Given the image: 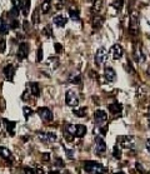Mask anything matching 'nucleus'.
I'll return each mask as SVG.
<instances>
[{
	"label": "nucleus",
	"instance_id": "24",
	"mask_svg": "<svg viewBox=\"0 0 150 174\" xmlns=\"http://www.w3.org/2000/svg\"><path fill=\"white\" fill-rule=\"evenodd\" d=\"M0 157H3L4 159H10L11 158V153L10 150L4 148V147H0Z\"/></svg>",
	"mask_w": 150,
	"mask_h": 174
},
{
	"label": "nucleus",
	"instance_id": "23",
	"mask_svg": "<svg viewBox=\"0 0 150 174\" xmlns=\"http://www.w3.org/2000/svg\"><path fill=\"white\" fill-rule=\"evenodd\" d=\"M30 92L34 97H39L40 95V88L36 83H30Z\"/></svg>",
	"mask_w": 150,
	"mask_h": 174
},
{
	"label": "nucleus",
	"instance_id": "9",
	"mask_svg": "<svg viewBox=\"0 0 150 174\" xmlns=\"http://www.w3.org/2000/svg\"><path fill=\"white\" fill-rule=\"evenodd\" d=\"M28 53H29V44L28 43H20L19 44V48H18V59L19 60H24Z\"/></svg>",
	"mask_w": 150,
	"mask_h": 174
},
{
	"label": "nucleus",
	"instance_id": "34",
	"mask_svg": "<svg viewBox=\"0 0 150 174\" xmlns=\"http://www.w3.org/2000/svg\"><path fill=\"white\" fill-rule=\"evenodd\" d=\"M69 14H70V18L73 19V20H79L80 19V16H79V13H78V10H70L69 11Z\"/></svg>",
	"mask_w": 150,
	"mask_h": 174
},
{
	"label": "nucleus",
	"instance_id": "36",
	"mask_svg": "<svg viewBox=\"0 0 150 174\" xmlns=\"http://www.w3.org/2000/svg\"><path fill=\"white\" fill-rule=\"evenodd\" d=\"M18 15H19V9H18V8H13L11 10H10V16H11L13 19H16Z\"/></svg>",
	"mask_w": 150,
	"mask_h": 174
},
{
	"label": "nucleus",
	"instance_id": "31",
	"mask_svg": "<svg viewBox=\"0 0 150 174\" xmlns=\"http://www.w3.org/2000/svg\"><path fill=\"white\" fill-rule=\"evenodd\" d=\"M43 34H44L46 38H51V36H53V29H51L50 25H46V26L44 28Z\"/></svg>",
	"mask_w": 150,
	"mask_h": 174
},
{
	"label": "nucleus",
	"instance_id": "13",
	"mask_svg": "<svg viewBox=\"0 0 150 174\" xmlns=\"http://www.w3.org/2000/svg\"><path fill=\"white\" fill-rule=\"evenodd\" d=\"M145 59H146V56H145L142 46H140V45L135 46V60H137L138 63H144Z\"/></svg>",
	"mask_w": 150,
	"mask_h": 174
},
{
	"label": "nucleus",
	"instance_id": "18",
	"mask_svg": "<svg viewBox=\"0 0 150 174\" xmlns=\"http://www.w3.org/2000/svg\"><path fill=\"white\" fill-rule=\"evenodd\" d=\"M104 24V19H103L100 15H95L93 18V28L94 29H99V28L103 26Z\"/></svg>",
	"mask_w": 150,
	"mask_h": 174
},
{
	"label": "nucleus",
	"instance_id": "17",
	"mask_svg": "<svg viewBox=\"0 0 150 174\" xmlns=\"http://www.w3.org/2000/svg\"><path fill=\"white\" fill-rule=\"evenodd\" d=\"M53 21H54V24L56 25V26H59V28H63L65 24H67V18H65L64 15H56V16H54V19H53Z\"/></svg>",
	"mask_w": 150,
	"mask_h": 174
},
{
	"label": "nucleus",
	"instance_id": "7",
	"mask_svg": "<svg viewBox=\"0 0 150 174\" xmlns=\"http://www.w3.org/2000/svg\"><path fill=\"white\" fill-rule=\"evenodd\" d=\"M106 59H108V51H106V49H104V48L98 49L96 54H95V64L96 65L104 64L106 62Z\"/></svg>",
	"mask_w": 150,
	"mask_h": 174
},
{
	"label": "nucleus",
	"instance_id": "19",
	"mask_svg": "<svg viewBox=\"0 0 150 174\" xmlns=\"http://www.w3.org/2000/svg\"><path fill=\"white\" fill-rule=\"evenodd\" d=\"M73 113L78 118H84V116L86 115V108L85 107H76V108H74Z\"/></svg>",
	"mask_w": 150,
	"mask_h": 174
},
{
	"label": "nucleus",
	"instance_id": "27",
	"mask_svg": "<svg viewBox=\"0 0 150 174\" xmlns=\"http://www.w3.org/2000/svg\"><path fill=\"white\" fill-rule=\"evenodd\" d=\"M48 62L50 63L51 69H56V68L59 67V64H60V62H59V59H58V58H49V59H48Z\"/></svg>",
	"mask_w": 150,
	"mask_h": 174
},
{
	"label": "nucleus",
	"instance_id": "20",
	"mask_svg": "<svg viewBox=\"0 0 150 174\" xmlns=\"http://www.w3.org/2000/svg\"><path fill=\"white\" fill-rule=\"evenodd\" d=\"M109 110L112 114H119V113H121V110H123V107H121V104H119V103H112V104L109 105Z\"/></svg>",
	"mask_w": 150,
	"mask_h": 174
},
{
	"label": "nucleus",
	"instance_id": "30",
	"mask_svg": "<svg viewBox=\"0 0 150 174\" xmlns=\"http://www.w3.org/2000/svg\"><path fill=\"white\" fill-rule=\"evenodd\" d=\"M49 10H50V0H45V1L41 4V11L46 14Z\"/></svg>",
	"mask_w": 150,
	"mask_h": 174
},
{
	"label": "nucleus",
	"instance_id": "12",
	"mask_svg": "<svg viewBox=\"0 0 150 174\" xmlns=\"http://www.w3.org/2000/svg\"><path fill=\"white\" fill-rule=\"evenodd\" d=\"M75 134H76V124H68L65 128V138L71 140L73 137H75Z\"/></svg>",
	"mask_w": 150,
	"mask_h": 174
},
{
	"label": "nucleus",
	"instance_id": "41",
	"mask_svg": "<svg viewBox=\"0 0 150 174\" xmlns=\"http://www.w3.org/2000/svg\"><path fill=\"white\" fill-rule=\"evenodd\" d=\"M56 165H58L59 168H63V167H64V162H63L60 158H56V159H55V167H56Z\"/></svg>",
	"mask_w": 150,
	"mask_h": 174
},
{
	"label": "nucleus",
	"instance_id": "14",
	"mask_svg": "<svg viewBox=\"0 0 150 174\" xmlns=\"http://www.w3.org/2000/svg\"><path fill=\"white\" fill-rule=\"evenodd\" d=\"M104 77L108 82H115L116 79V73L112 68H105L104 70Z\"/></svg>",
	"mask_w": 150,
	"mask_h": 174
},
{
	"label": "nucleus",
	"instance_id": "46",
	"mask_svg": "<svg viewBox=\"0 0 150 174\" xmlns=\"http://www.w3.org/2000/svg\"><path fill=\"white\" fill-rule=\"evenodd\" d=\"M67 150V153H68V157L70 158V159H73L74 158V156H73V150H69V149H65Z\"/></svg>",
	"mask_w": 150,
	"mask_h": 174
},
{
	"label": "nucleus",
	"instance_id": "26",
	"mask_svg": "<svg viewBox=\"0 0 150 174\" xmlns=\"http://www.w3.org/2000/svg\"><path fill=\"white\" fill-rule=\"evenodd\" d=\"M101 8H103V0H95V3L93 5V13H99Z\"/></svg>",
	"mask_w": 150,
	"mask_h": 174
},
{
	"label": "nucleus",
	"instance_id": "21",
	"mask_svg": "<svg viewBox=\"0 0 150 174\" xmlns=\"http://www.w3.org/2000/svg\"><path fill=\"white\" fill-rule=\"evenodd\" d=\"M86 126L85 125H81V124H79L76 125V134H75V137H78V138H83L84 135L86 134Z\"/></svg>",
	"mask_w": 150,
	"mask_h": 174
},
{
	"label": "nucleus",
	"instance_id": "39",
	"mask_svg": "<svg viewBox=\"0 0 150 174\" xmlns=\"http://www.w3.org/2000/svg\"><path fill=\"white\" fill-rule=\"evenodd\" d=\"M43 60V48H39V50H38V56H36V62H41Z\"/></svg>",
	"mask_w": 150,
	"mask_h": 174
},
{
	"label": "nucleus",
	"instance_id": "15",
	"mask_svg": "<svg viewBox=\"0 0 150 174\" xmlns=\"http://www.w3.org/2000/svg\"><path fill=\"white\" fill-rule=\"evenodd\" d=\"M14 73H15V68H14L13 64H8L5 68H4V74H5V78L8 80H13Z\"/></svg>",
	"mask_w": 150,
	"mask_h": 174
},
{
	"label": "nucleus",
	"instance_id": "45",
	"mask_svg": "<svg viewBox=\"0 0 150 174\" xmlns=\"http://www.w3.org/2000/svg\"><path fill=\"white\" fill-rule=\"evenodd\" d=\"M23 24H24V25H23V26H24V30L26 31V30H29L30 29V25H29V23H28L26 20L24 21V23H23Z\"/></svg>",
	"mask_w": 150,
	"mask_h": 174
},
{
	"label": "nucleus",
	"instance_id": "22",
	"mask_svg": "<svg viewBox=\"0 0 150 174\" xmlns=\"http://www.w3.org/2000/svg\"><path fill=\"white\" fill-rule=\"evenodd\" d=\"M30 10V0H24L21 4V11H23V15H28Z\"/></svg>",
	"mask_w": 150,
	"mask_h": 174
},
{
	"label": "nucleus",
	"instance_id": "25",
	"mask_svg": "<svg viewBox=\"0 0 150 174\" xmlns=\"http://www.w3.org/2000/svg\"><path fill=\"white\" fill-rule=\"evenodd\" d=\"M124 6V0H114L112 1V8L115 9L116 11H120Z\"/></svg>",
	"mask_w": 150,
	"mask_h": 174
},
{
	"label": "nucleus",
	"instance_id": "8",
	"mask_svg": "<svg viewBox=\"0 0 150 174\" xmlns=\"http://www.w3.org/2000/svg\"><path fill=\"white\" fill-rule=\"evenodd\" d=\"M105 152H106L105 142L103 140V138L96 137V139H95V153L98 154V156H103Z\"/></svg>",
	"mask_w": 150,
	"mask_h": 174
},
{
	"label": "nucleus",
	"instance_id": "38",
	"mask_svg": "<svg viewBox=\"0 0 150 174\" xmlns=\"http://www.w3.org/2000/svg\"><path fill=\"white\" fill-rule=\"evenodd\" d=\"M11 3H13V8H18V9H20L23 4L21 0H11Z\"/></svg>",
	"mask_w": 150,
	"mask_h": 174
},
{
	"label": "nucleus",
	"instance_id": "43",
	"mask_svg": "<svg viewBox=\"0 0 150 174\" xmlns=\"http://www.w3.org/2000/svg\"><path fill=\"white\" fill-rule=\"evenodd\" d=\"M54 48L56 50V53H62V51H63V46H62V44H59V43H55Z\"/></svg>",
	"mask_w": 150,
	"mask_h": 174
},
{
	"label": "nucleus",
	"instance_id": "49",
	"mask_svg": "<svg viewBox=\"0 0 150 174\" xmlns=\"http://www.w3.org/2000/svg\"><path fill=\"white\" fill-rule=\"evenodd\" d=\"M115 174H125V173H124V172H116Z\"/></svg>",
	"mask_w": 150,
	"mask_h": 174
},
{
	"label": "nucleus",
	"instance_id": "4",
	"mask_svg": "<svg viewBox=\"0 0 150 174\" xmlns=\"http://www.w3.org/2000/svg\"><path fill=\"white\" fill-rule=\"evenodd\" d=\"M65 103L69 107H78L79 104V97L74 90H68L65 94Z\"/></svg>",
	"mask_w": 150,
	"mask_h": 174
},
{
	"label": "nucleus",
	"instance_id": "11",
	"mask_svg": "<svg viewBox=\"0 0 150 174\" xmlns=\"http://www.w3.org/2000/svg\"><path fill=\"white\" fill-rule=\"evenodd\" d=\"M110 54H111V58L115 59V60H119L121 56H123L124 51H123V48L119 45V44H114L111 46L110 49Z\"/></svg>",
	"mask_w": 150,
	"mask_h": 174
},
{
	"label": "nucleus",
	"instance_id": "5",
	"mask_svg": "<svg viewBox=\"0 0 150 174\" xmlns=\"http://www.w3.org/2000/svg\"><path fill=\"white\" fill-rule=\"evenodd\" d=\"M38 138L43 143H46V144H51V143L56 142V139H58L55 133H43V131H39V133H38Z\"/></svg>",
	"mask_w": 150,
	"mask_h": 174
},
{
	"label": "nucleus",
	"instance_id": "2",
	"mask_svg": "<svg viewBox=\"0 0 150 174\" xmlns=\"http://www.w3.org/2000/svg\"><path fill=\"white\" fill-rule=\"evenodd\" d=\"M118 142L123 148L134 149L135 148V138L133 135H121L118 138Z\"/></svg>",
	"mask_w": 150,
	"mask_h": 174
},
{
	"label": "nucleus",
	"instance_id": "10",
	"mask_svg": "<svg viewBox=\"0 0 150 174\" xmlns=\"http://www.w3.org/2000/svg\"><path fill=\"white\" fill-rule=\"evenodd\" d=\"M94 118H95V121L98 123V125L101 126L108 120V114L104 110H96L94 113Z\"/></svg>",
	"mask_w": 150,
	"mask_h": 174
},
{
	"label": "nucleus",
	"instance_id": "44",
	"mask_svg": "<svg viewBox=\"0 0 150 174\" xmlns=\"http://www.w3.org/2000/svg\"><path fill=\"white\" fill-rule=\"evenodd\" d=\"M106 131H108V126H106V125L100 126V133H101L103 135H105V134H106Z\"/></svg>",
	"mask_w": 150,
	"mask_h": 174
},
{
	"label": "nucleus",
	"instance_id": "6",
	"mask_svg": "<svg viewBox=\"0 0 150 174\" xmlns=\"http://www.w3.org/2000/svg\"><path fill=\"white\" fill-rule=\"evenodd\" d=\"M138 13L137 11H133L130 14V28H129V30L131 33V35H137V33H138Z\"/></svg>",
	"mask_w": 150,
	"mask_h": 174
},
{
	"label": "nucleus",
	"instance_id": "3",
	"mask_svg": "<svg viewBox=\"0 0 150 174\" xmlns=\"http://www.w3.org/2000/svg\"><path fill=\"white\" fill-rule=\"evenodd\" d=\"M38 114H39V116L41 118V120L45 121V123H50V121L53 120V118H54L51 110L49 109V108H46V107L38 108Z\"/></svg>",
	"mask_w": 150,
	"mask_h": 174
},
{
	"label": "nucleus",
	"instance_id": "33",
	"mask_svg": "<svg viewBox=\"0 0 150 174\" xmlns=\"http://www.w3.org/2000/svg\"><path fill=\"white\" fill-rule=\"evenodd\" d=\"M69 82H70V83H74V84L79 83V82H80V75H79L78 73H76V74H73L71 77L69 78Z\"/></svg>",
	"mask_w": 150,
	"mask_h": 174
},
{
	"label": "nucleus",
	"instance_id": "35",
	"mask_svg": "<svg viewBox=\"0 0 150 174\" xmlns=\"http://www.w3.org/2000/svg\"><path fill=\"white\" fill-rule=\"evenodd\" d=\"M33 23L36 24V23H39V10L35 9L34 13H33Z\"/></svg>",
	"mask_w": 150,
	"mask_h": 174
},
{
	"label": "nucleus",
	"instance_id": "37",
	"mask_svg": "<svg viewBox=\"0 0 150 174\" xmlns=\"http://www.w3.org/2000/svg\"><path fill=\"white\" fill-rule=\"evenodd\" d=\"M5 48H6V41L4 39H1L0 40V54L5 51Z\"/></svg>",
	"mask_w": 150,
	"mask_h": 174
},
{
	"label": "nucleus",
	"instance_id": "40",
	"mask_svg": "<svg viewBox=\"0 0 150 174\" xmlns=\"http://www.w3.org/2000/svg\"><path fill=\"white\" fill-rule=\"evenodd\" d=\"M10 28H11V29H18V28H19V21H18V19H13L11 23H10Z\"/></svg>",
	"mask_w": 150,
	"mask_h": 174
},
{
	"label": "nucleus",
	"instance_id": "42",
	"mask_svg": "<svg viewBox=\"0 0 150 174\" xmlns=\"http://www.w3.org/2000/svg\"><path fill=\"white\" fill-rule=\"evenodd\" d=\"M24 173L25 174H35V169L26 167V168H24Z\"/></svg>",
	"mask_w": 150,
	"mask_h": 174
},
{
	"label": "nucleus",
	"instance_id": "51",
	"mask_svg": "<svg viewBox=\"0 0 150 174\" xmlns=\"http://www.w3.org/2000/svg\"><path fill=\"white\" fill-rule=\"evenodd\" d=\"M149 124H150V120H149Z\"/></svg>",
	"mask_w": 150,
	"mask_h": 174
},
{
	"label": "nucleus",
	"instance_id": "16",
	"mask_svg": "<svg viewBox=\"0 0 150 174\" xmlns=\"http://www.w3.org/2000/svg\"><path fill=\"white\" fill-rule=\"evenodd\" d=\"M3 123H4V126H5L6 131H9V133L13 135L14 134V129H15V126H16L15 121H10V120H8V119H3Z\"/></svg>",
	"mask_w": 150,
	"mask_h": 174
},
{
	"label": "nucleus",
	"instance_id": "32",
	"mask_svg": "<svg viewBox=\"0 0 150 174\" xmlns=\"http://www.w3.org/2000/svg\"><path fill=\"white\" fill-rule=\"evenodd\" d=\"M112 157L116 158V159L121 158V152H120V148L118 147V145H115L114 149H112Z\"/></svg>",
	"mask_w": 150,
	"mask_h": 174
},
{
	"label": "nucleus",
	"instance_id": "29",
	"mask_svg": "<svg viewBox=\"0 0 150 174\" xmlns=\"http://www.w3.org/2000/svg\"><path fill=\"white\" fill-rule=\"evenodd\" d=\"M23 112H24V116H25V119H29L30 116L33 115V113H34L30 107H24V108H23Z\"/></svg>",
	"mask_w": 150,
	"mask_h": 174
},
{
	"label": "nucleus",
	"instance_id": "28",
	"mask_svg": "<svg viewBox=\"0 0 150 174\" xmlns=\"http://www.w3.org/2000/svg\"><path fill=\"white\" fill-rule=\"evenodd\" d=\"M8 30H9L8 23H5L4 20H1V23H0V34H6Z\"/></svg>",
	"mask_w": 150,
	"mask_h": 174
},
{
	"label": "nucleus",
	"instance_id": "47",
	"mask_svg": "<svg viewBox=\"0 0 150 174\" xmlns=\"http://www.w3.org/2000/svg\"><path fill=\"white\" fill-rule=\"evenodd\" d=\"M43 159H44V161H46V162H48L49 159H50V156H49V153H44V156H43Z\"/></svg>",
	"mask_w": 150,
	"mask_h": 174
},
{
	"label": "nucleus",
	"instance_id": "50",
	"mask_svg": "<svg viewBox=\"0 0 150 174\" xmlns=\"http://www.w3.org/2000/svg\"><path fill=\"white\" fill-rule=\"evenodd\" d=\"M148 73L150 74V65H149V67H148Z\"/></svg>",
	"mask_w": 150,
	"mask_h": 174
},
{
	"label": "nucleus",
	"instance_id": "1",
	"mask_svg": "<svg viewBox=\"0 0 150 174\" xmlns=\"http://www.w3.org/2000/svg\"><path fill=\"white\" fill-rule=\"evenodd\" d=\"M84 169L89 174H105L108 172V168L104 167L103 164L93 161H88L84 163Z\"/></svg>",
	"mask_w": 150,
	"mask_h": 174
},
{
	"label": "nucleus",
	"instance_id": "48",
	"mask_svg": "<svg viewBox=\"0 0 150 174\" xmlns=\"http://www.w3.org/2000/svg\"><path fill=\"white\" fill-rule=\"evenodd\" d=\"M145 145H146V149L150 152V139H148V140H146V144H145Z\"/></svg>",
	"mask_w": 150,
	"mask_h": 174
}]
</instances>
